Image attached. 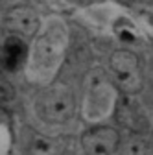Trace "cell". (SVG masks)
Instances as JSON below:
<instances>
[{"mask_svg": "<svg viewBox=\"0 0 153 155\" xmlns=\"http://www.w3.org/2000/svg\"><path fill=\"white\" fill-rule=\"evenodd\" d=\"M37 111L46 122L65 124L76 113L74 92L65 83H54L46 87L37 98Z\"/></svg>", "mask_w": 153, "mask_h": 155, "instance_id": "cell-1", "label": "cell"}, {"mask_svg": "<svg viewBox=\"0 0 153 155\" xmlns=\"http://www.w3.org/2000/svg\"><path fill=\"white\" fill-rule=\"evenodd\" d=\"M111 76L124 94H137L142 89V68L138 57L129 50H116L111 55Z\"/></svg>", "mask_w": 153, "mask_h": 155, "instance_id": "cell-2", "label": "cell"}, {"mask_svg": "<svg viewBox=\"0 0 153 155\" xmlns=\"http://www.w3.org/2000/svg\"><path fill=\"white\" fill-rule=\"evenodd\" d=\"M4 28L9 35L28 41L37 37L41 30V15L30 6H15L4 17Z\"/></svg>", "mask_w": 153, "mask_h": 155, "instance_id": "cell-3", "label": "cell"}, {"mask_svg": "<svg viewBox=\"0 0 153 155\" xmlns=\"http://www.w3.org/2000/svg\"><path fill=\"white\" fill-rule=\"evenodd\" d=\"M118 146L120 135L109 126H96L81 137V148L87 155H112Z\"/></svg>", "mask_w": 153, "mask_h": 155, "instance_id": "cell-4", "label": "cell"}, {"mask_svg": "<svg viewBox=\"0 0 153 155\" xmlns=\"http://www.w3.org/2000/svg\"><path fill=\"white\" fill-rule=\"evenodd\" d=\"M28 59V45L24 39L8 35L0 50V63L8 72H17Z\"/></svg>", "mask_w": 153, "mask_h": 155, "instance_id": "cell-5", "label": "cell"}, {"mask_svg": "<svg viewBox=\"0 0 153 155\" xmlns=\"http://www.w3.org/2000/svg\"><path fill=\"white\" fill-rule=\"evenodd\" d=\"M61 37H59V31H48L46 35H43L35 45V57H37V65L41 67H50L57 55L61 54Z\"/></svg>", "mask_w": 153, "mask_h": 155, "instance_id": "cell-6", "label": "cell"}, {"mask_svg": "<svg viewBox=\"0 0 153 155\" xmlns=\"http://www.w3.org/2000/svg\"><path fill=\"white\" fill-rule=\"evenodd\" d=\"M116 116L122 124H125L133 131H140L144 127V114L140 105H137L129 98V94H124L116 104Z\"/></svg>", "mask_w": 153, "mask_h": 155, "instance_id": "cell-7", "label": "cell"}, {"mask_svg": "<svg viewBox=\"0 0 153 155\" xmlns=\"http://www.w3.org/2000/svg\"><path fill=\"white\" fill-rule=\"evenodd\" d=\"M127 153L129 155H153V148L137 135V137L127 144Z\"/></svg>", "mask_w": 153, "mask_h": 155, "instance_id": "cell-8", "label": "cell"}, {"mask_svg": "<svg viewBox=\"0 0 153 155\" xmlns=\"http://www.w3.org/2000/svg\"><path fill=\"white\" fill-rule=\"evenodd\" d=\"M13 98H15L13 85L6 80V78H0V102H9Z\"/></svg>", "mask_w": 153, "mask_h": 155, "instance_id": "cell-9", "label": "cell"}]
</instances>
